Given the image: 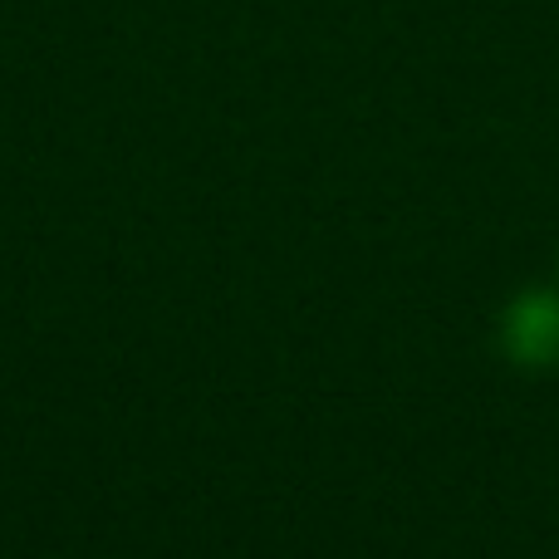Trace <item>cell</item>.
I'll return each instance as SVG.
<instances>
[{"mask_svg":"<svg viewBox=\"0 0 559 559\" xmlns=\"http://www.w3.org/2000/svg\"><path fill=\"white\" fill-rule=\"evenodd\" d=\"M506 344H511L515 364L525 368H540L559 358V305L545 295H531L511 309L506 319Z\"/></svg>","mask_w":559,"mask_h":559,"instance_id":"obj_1","label":"cell"}]
</instances>
